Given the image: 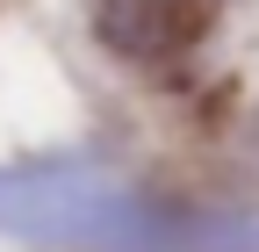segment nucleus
Wrapping results in <instances>:
<instances>
[{"mask_svg": "<svg viewBox=\"0 0 259 252\" xmlns=\"http://www.w3.org/2000/svg\"><path fill=\"white\" fill-rule=\"evenodd\" d=\"M216 29V0H94V36L130 65H173Z\"/></svg>", "mask_w": 259, "mask_h": 252, "instance_id": "1", "label": "nucleus"}]
</instances>
